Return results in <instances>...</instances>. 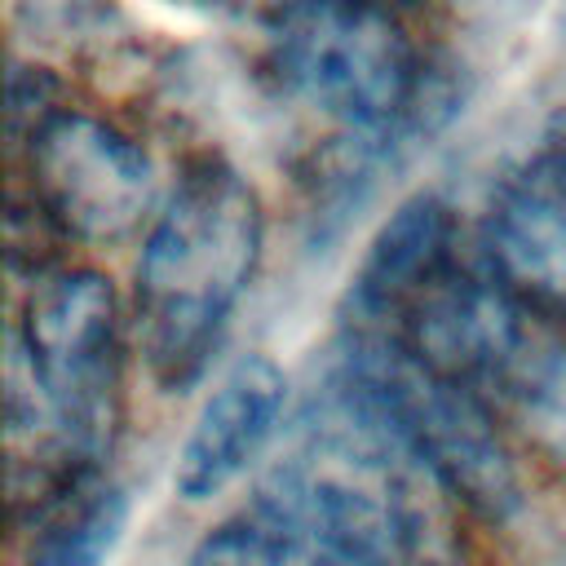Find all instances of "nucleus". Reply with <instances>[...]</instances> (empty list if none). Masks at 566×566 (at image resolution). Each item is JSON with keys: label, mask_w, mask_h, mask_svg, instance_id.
<instances>
[{"label": "nucleus", "mask_w": 566, "mask_h": 566, "mask_svg": "<svg viewBox=\"0 0 566 566\" xmlns=\"http://www.w3.org/2000/svg\"><path fill=\"white\" fill-rule=\"evenodd\" d=\"M27 190H18L57 239L115 243L155 221V164L137 137L88 111H53L27 142Z\"/></svg>", "instance_id": "423d86ee"}, {"label": "nucleus", "mask_w": 566, "mask_h": 566, "mask_svg": "<svg viewBox=\"0 0 566 566\" xmlns=\"http://www.w3.org/2000/svg\"><path fill=\"white\" fill-rule=\"evenodd\" d=\"M265 71L345 137L407 146L455 102L389 0H283L265 22Z\"/></svg>", "instance_id": "20e7f679"}, {"label": "nucleus", "mask_w": 566, "mask_h": 566, "mask_svg": "<svg viewBox=\"0 0 566 566\" xmlns=\"http://www.w3.org/2000/svg\"><path fill=\"white\" fill-rule=\"evenodd\" d=\"M442 495L433 473L327 380L252 504L283 531L287 566H442Z\"/></svg>", "instance_id": "f257e3e1"}, {"label": "nucleus", "mask_w": 566, "mask_h": 566, "mask_svg": "<svg viewBox=\"0 0 566 566\" xmlns=\"http://www.w3.org/2000/svg\"><path fill=\"white\" fill-rule=\"evenodd\" d=\"M287 407V376L265 354H243L203 398L177 469L172 486L186 504H203L221 495L274 438Z\"/></svg>", "instance_id": "6e6552de"}, {"label": "nucleus", "mask_w": 566, "mask_h": 566, "mask_svg": "<svg viewBox=\"0 0 566 566\" xmlns=\"http://www.w3.org/2000/svg\"><path fill=\"white\" fill-rule=\"evenodd\" d=\"M327 380L358 398L464 509L509 517L522 504L517 464L495 429V411L398 340L340 332Z\"/></svg>", "instance_id": "39448f33"}, {"label": "nucleus", "mask_w": 566, "mask_h": 566, "mask_svg": "<svg viewBox=\"0 0 566 566\" xmlns=\"http://www.w3.org/2000/svg\"><path fill=\"white\" fill-rule=\"evenodd\" d=\"M186 566H287V544L283 531L248 500L234 517L195 544Z\"/></svg>", "instance_id": "9d476101"}, {"label": "nucleus", "mask_w": 566, "mask_h": 566, "mask_svg": "<svg viewBox=\"0 0 566 566\" xmlns=\"http://www.w3.org/2000/svg\"><path fill=\"white\" fill-rule=\"evenodd\" d=\"M478 248L566 332V102L544 124L539 146L491 190Z\"/></svg>", "instance_id": "0eeeda50"}, {"label": "nucleus", "mask_w": 566, "mask_h": 566, "mask_svg": "<svg viewBox=\"0 0 566 566\" xmlns=\"http://www.w3.org/2000/svg\"><path fill=\"white\" fill-rule=\"evenodd\" d=\"M340 332L398 340L495 407H548L566 394V332L535 310L482 248L447 239L380 287L340 305Z\"/></svg>", "instance_id": "f03ea898"}, {"label": "nucleus", "mask_w": 566, "mask_h": 566, "mask_svg": "<svg viewBox=\"0 0 566 566\" xmlns=\"http://www.w3.org/2000/svg\"><path fill=\"white\" fill-rule=\"evenodd\" d=\"M265 217L256 190L217 155L181 168L146 226L133 274V327L150 376L164 389H190L261 261Z\"/></svg>", "instance_id": "7ed1b4c3"}, {"label": "nucleus", "mask_w": 566, "mask_h": 566, "mask_svg": "<svg viewBox=\"0 0 566 566\" xmlns=\"http://www.w3.org/2000/svg\"><path fill=\"white\" fill-rule=\"evenodd\" d=\"M128 517V500L115 482H93L35 522V544L27 566H102Z\"/></svg>", "instance_id": "1a4fd4ad"}]
</instances>
